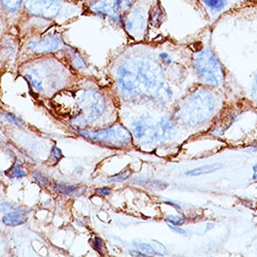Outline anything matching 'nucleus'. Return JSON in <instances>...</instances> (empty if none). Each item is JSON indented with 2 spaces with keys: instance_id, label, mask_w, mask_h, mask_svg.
<instances>
[{
  "instance_id": "f257e3e1",
  "label": "nucleus",
  "mask_w": 257,
  "mask_h": 257,
  "mask_svg": "<svg viewBox=\"0 0 257 257\" xmlns=\"http://www.w3.org/2000/svg\"><path fill=\"white\" fill-rule=\"evenodd\" d=\"M87 15L81 3L70 0H24V16L49 21L56 25Z\"/></svg>"
},
{
  "instance_id": "f03ea898",
  "label": "nucleus",
  "mask_w": 257,
  "mask_h": 257,
  "mask_svg": "<svg viewBox=\"0 0 257 257\" xmlns=\"http://www.w3.org/2000/svg\"><path fill=\"white\" fill-rule=\"evenodd\" d=\"M55 25L45 27H30L22 32L28 36L24 49L32 55L44 56L63 51L67 46L64 42L61 34L52 32L51 28ZM22 32H20L21 34Z\"/></svg>"
},
{
  "instance_id": "7ed1b4c3",
  "label": "nucleus",
  "mask_w": 257,
  "mask_h": 257,
  "mask_svg": "<svg viewBox=\"0 0 257 257\" xmlns=\"http://www.w3.org/2000/svg\"><path fill=\"white\" fill-rule=\"evenodd\" d=\"M138 0H88L83 3L87 15L98 17L109 24L122 28L123 18Z\"/></svg>"
},
{
  "instance_id": "20e7f679",
  "label": "nucleus",
  "mask_w": 257,
  "mask_h": 257,
  "mask_svg": "<svg viewBox=\"0 0 257 257\" xmlns=\"http://www.w3.org/2000/svg\"><path fill=\"white\" fill-rule=\"evenodd\" d=\"M195 68L200 78L211 87H219L224 79V69L217 57L209 49L199 51L194 57Z\"/></svg>"
},
{
  "instance_id": "39448f33",
  "label": "nucleus",
  "mask_w": 257,
  "mask_h": 257,
  "mask_svg": "<svg viewBox=\"0 0 257 257\" xmlns=\"http://www.w3.org/2000/svg\"><path fill=\"white\" fill-rule=\"evenodd\" d=\"M151 7L147 4L137 2L135 6L128 11L124 18L122 28L134 39H142L149 25V10Z\"/></svg>"
},
{
  "instance_id": "423d86ee",
  "label": "nucleus",
  "mask_w": 257,
  "mask_h": 257,
  "mask_svg": "<svg viewBox=\"0 0 257 257\" xmlns=\"http://www.w3.org/2000/svg\"><path fill=\"white\" fill-rule=\"evenodd\" d=\"M23 17L24 0H0V26L17 30Z\"/></svg>"
},
{
  "instance_id": "0eeeda50",
  "label": "nucleus",
  "mask_w": 257,
  "mask_h": 257,
  "mask_svg": "<svg viewBox=\"0 0 257 257\" xmlns=\"http://www.w3.org/2000/svg\"><path fill=\"white\" fill-rule=\"evenodd\" d=\"M83 136L90 138L93 141L103 143L106 145L114 146V147L124 146V145L130 144L132 142V137H131L130 133H128L126 128H124L122 126L106 128V130L99 131L92 135L83 134Z\"/></svg>"
},
{
  "instance_id": "6e6552de",
  "label": "nucleus",
  "mask_w": 257,
  "mask_h": 257,
  "mask_svg": "<svg viewBox=\"0 0 257 257\" xmlns=\"http://www.w3.org/2000/svg\"><path fill=\"white\" fill-rule=\"evenodd\" d=\"M247 2L248 0H200L207 13L213 17L219 16Z\"/></svg>"
},
{
  "instance_id": "1a4fd4ad",
  "label": "nucleus",
  "mask_w": 257,
  "mask_h": 257,
  "mask_svg": "<svg viewBox=\"0 0 257 257\" xmlns=\"http://www.w3.org/2000/svg\"><path fill=\"white\" fill-rule=\"evenodd\" d=\"M27 221L26 210H15L3 217V222L8 226L22 225Z\"/></svg>"
},
{
  "instance_id": "9d476101",
  "label": "nucleus",
  "mask_w": 257,
  "mask_h": 257,
  "mask_svg": "<svg viewBox=\"0 0 257 257\" xmlns=\"http://www.w3.org/2000/svg\"><path fill=\"white\" fill-rule=\"evenodd\" d=\"M165 19V12L160 6V3H157L151 7L149 10V25L159 27Z\"/></svg>"
},
{
  "instance_id": "9b49d317",
  "label": "nucleus",
  "mask_w": 257,
  "mask_h": 257,
  "mask_svg": "<svg viewBox=\"0 0 257 257\" xmlns=\"http://www.w3.org/2000/svg\"><path fill=\"white\" fill-rule=\"evenodd\" d=\"M222 165L221 164H212V165H208V166H204L201 168H196L194 170H190L188 172H186V175H191V176H202V175H206L209 173H213L215 171L221 169Z\"/></svg>"
},
{
  "instance_id": "f8f14e48",
  "label": "nucleus",
  "mask_w": 257,
  "mask_h": 257,
  "mask_svg": "<svg viewBox=\"0 0 257 257\" xmlns=\"http://www.w3.org/2000/svg\"><path fill=\"white\" fill-rule=\"evenodd\" d=\"M67 55L69 56V61L71 62L72 66L76 69H84L87 68V63H85L84 59L77 53L74 49H69L67 47Z\"/></svg>"
},
{
  "instance_id": "ddd939ff",
  "label": "nucleus",
  "mask_w": 257,
  "mask_h": 257,
  "mask_svg": "<svg viewBox=\"0 0 257 257\" xmlns=\"http://www.w3.org/2000/svg\"><path fill=\"white\" fill-rule=\"evenodd\" d=\"M78 188L79 187L76 185H69L66 183H57L53 186V189L56 192H59V194H62V195H67V196H71L75 194V192L78 191Z\"/></svg>"
},
{
  "instance_id": "4468645a",
  "label": "nucleus",
  "mask_w": 257,
  "mask_h": 257,
  "mask_svg": "<svg viewBox=\"0 0 257 257\" xmlns=\"http://www.w3.org/2000/svg\"><path fill=\"white\" fill-rule=\"evenodd\" d=\"M6 174L11 178H23L26 176V172L19 165L13 166L10 170H8Z\"/></svg>"
},
{
  "instance_id": "2eb2a0df",
  "label": "nucleus",
  "mask_w": 257,
  "mask_h": 257,
  "mask_svg": "<svg viewBox=\"0 0 257 257\" xmlns=\"http://www.w3.org/2000/svg\"><path fill=\"white\" fill-rule=\"evenodd\" d=\"M130 175H131V170L126 169V170L122 171L121 173L110 177L108 180L111 182H120V181H124L125 179H127L128 177H130Z\"/></svg>"
},
{
  "instance_id": "dca6fc26",
  "label": "nucleus",
  "mask_w": 257,
  "mask_h": 257,
  "mask_svg": "<svg viewBox=\"0 0 257 257\" xmlns=\"http://www.w3.org/2000/svg\"><path fill=\"white\" fill-rule=\"evenodd\" d=\"M166 221L170 224L175 226H181L185 222V218L183 216H174V215H168L166 216Z\"/></svg>"
},
{
  "instance_id": "f3484780",
  "label": "nucleus",
  "mask_w": 257,
  "mask_h": 257,
  "mask_svg": "<svg viewBox=\"0 0 257 257\" xmlns=\"http://www.w3.org/2000/svg\"><path fill=\"white\" fill-rule=\"evenodd\" d=\"M32 176H33V179L35 180V182L39 185L46 186V185L50 184V179L48 177H46L45 175H42L40 173H33Z\"/></svg>"
},
{
  "instance_id": "a211bd4d",
  "label": "nucleus",
  "mask_w": 257,
  "mask_h": 257,
  "mask_svg": "<svg viewBox=\"0 0 257 257\" xmlns=\"http://www.w3.org/2000/svg\"><path fill=\"white\" fill-rule=\"evenodd\" d=\"M138 246H139L140 250L142 252H144L145 254H147V255H162L161 253L156 252L155 249L151 245H148V244H139Z\"/></svg>"
},
{
  "instance_id": "6ab92c4d",
  "label": "nucleus",
  "mask_w": 257,
  "mask_h": 257,
  "mask_svg": "<svg viewBox=\"0 0 257 257\" xmlns=\"http://www.w3.org/2000/svg\"><path fill=\"white\" fill-rule=\"evenodd\" d=\"M5 117L8 121L16 124V125H19V126H22L23 125V121L19 119L16 115H14L13 113H5Z\"/></svg>"
},
{
  "instance_id": "aec40b11",
  "label": "nucleus",
  "mask_w": 257,
  "mask_h": 257,
  "mask_svg": "<svg viewBox=\"0 0 257 257\" xmlns=\"http://www.w3.org/2000/svg\"><path fill=\"white\" fill-rule=\"evenodd\" d=\"M102 246H103V241L100 238L96 237L93 241V248L96 251H98L100 254H102Z\"/></svg>"
},
{
  "instance_id": "412c9836",
  "label": "nucleus",
  "mask_w": 257,
  "mask_h": 257,
  "mask_svg": "<svg viewBox=\"0 0 257 257\" xmlns=\"http://www.w3.org/2000/svg\"><path fill=\"white\" fill-rule=\"evenodd\" d=\"M52 154L54 156V158L56 159V161H60L62 158H63V155H62V152L61 149L58 148L57 146H54L53 149H52Z\"/></svg>"
},
{
  "instance_id": "4be33fe9",
  "label": "nucleus",
  "mask_w": 257,
  "mask_h": 257,
  "mask_svg": "<svg viewBox=\"0 0 257 257\" xmlns=\"http://www.w3.org/2000/svg\"><path fill=\"white\" fill-rule=\"evenodd\" d=\"M96 192L99 195H102V196H108V195H110L111 189L108 188V187H101V188H98L96 190Z\"/></svg>"
},
{
  "instance_id": "5701e85b",
  "label": "nucleus",
  "mask_w": 257,
  "mask_h": 257,
  "mask_svg": "<svg viewBox=\"0 0 257 257\" xmlns=\"http://www.w3.org/2000/svg\"><path fill=\"white\" fill-rule=\"evenodd\" d=\"M252 97L255 101H257V75L255 77L254 83H253V88H252Z\"/></svg>"
},
{
  "instance_id": "b1692460",
  "label": "nucleus",
  "mask_w": 257,
  "mask_h": 257,
  "mask_svg": "<svg viewBox=\"0 0 257 257\" xmlns=\"http://www.w3.org/2000/svg\"><path fill=\"white\" fill-rule=\"evenodd\" d=\"M169 226H170L171 229H172V230L175 231V232H178V233H181V234H185V233H186V230H184V229H182V228H179V227H177V226L174 227L172 224H170Z\"/></svg>"
},
{
  "instance_id": "393cba45",
  "label": "nucleus",
  "mask_w": 257,
  "mask_h": 257,
  "mask_svg": "<svg viewBox=\"0 0 257 257\" xmlns=\"http://www.w3.org/2000/svg\"><path fill=\"white\" fill-rule=\"evenodd\" d=\"M138 2L147 4V5H149V6H153V5L157 4V3H159V0H138Z\"/></svg>"
},
{
  "instance_id": "a878e982",
  "label": "nucleus",
  "mask_w": 257,
  "mask_h": 257,
  "mask_svg": "<svg viewBox=\"0 0 257 257\" xmlns=\"http://www.w3.org/2000/svg\"><path fill=\"white\" fill-rule=\"evenodd\" d=\"M165 203H166V204H169V205H171V206H173V207H174V208H176V209H177V210H178L179 212H181V211H182V210H181V207H180L179 205H177L176 203H173V202H170V201H166Z\"/></svg>"
},
{
  "instance_id": "bb28decb",
  "label": "nucleus",
  "mask_w": 257,
  "mask_h": 257,
  "mask_svg": "<svg viewBox=\"0 0 257 257\" xmlns=\"http://www.w3.org/2000/svg\"><path fill=\"white\" fill-rule=\"evenodd\" d=\"M131 254L134 255V256H147V254H145L144 252H141V253H139V252H131Z\"/></svg>"
},
{
  "instance_id": "cd10ccee",
  "label": "nucleus",
  "mask_w": 257,
  "mask_h": 257,
  "mask_svg": "<svg viewBox=\"0 0 257 257\" xmlns=\"http://www.w3.org/2000/svg\"><path fill=\"white\" fill-rule=\"evenodd\" d=\"M70 2H73V3H81V4H83V3H85V2H88V0H70Z\"/></svg>"
}]
</instances>
